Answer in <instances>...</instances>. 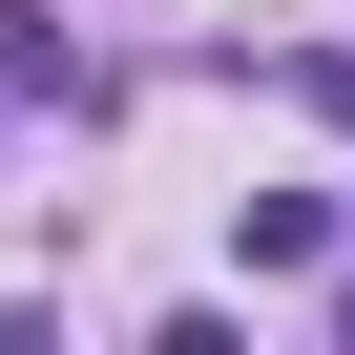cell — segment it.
Masks as SVG:
<instances>
[{
    "instance_id": "1",
    "label": "cell",
    "mask_w": 355,
    "mask_h": 355,
    "mask_svg": "<svg viewBox=\"0 0 355 355\" xmlns=\"http://www.w3.org/2000/svg\"><path fill=\"white\" fill-rule=\"evenodd\" d=\"M230 251H251V272H313V251H334V189H251Z\"/></svg>"
},
{
    "instance_id": "2",
    "label": "cell",
    "mask_w": 355,
    "mask_h": 355,
    "mask_svg": "<svg viewBox=\"0 0 355 355\" xmlns=\"http://www.w3.org/2000/svg\"><path fill=\"white\" fill-rule=\"evenodd\" d=\"M0 84H21V105H84V42L42 21V0H0Z\"/></svg>"
},
{
    "instance_id": "3",
    "label": "cell",
    "mask_w": 355,
    "mask_h": 355,
    "mask_svg": "<svg viewBox=\"0 0 355 355\" xmlns=\"http://www.w3.org/2000/svg\"><path fill=\"white\" fill-rule=\"evenodd\" d=\"M293 84H313V105H334V125H355V42H334V63H293Z\"/></svg>"
},
{
    "instance_id": "4",
    "label": "cell",
    "mask_w": 355,
    "mask_h": 355,
    "mask_svg": "<svg viewBox=\"0 0 355 355\" xmlns=\"http://www.w3.org/2000/svg\"><path fill=\"white\" fill-rule=\"evenodd\" d=\"M334 334H355V293H334Z\"/></svg>"
}]
</instances>
